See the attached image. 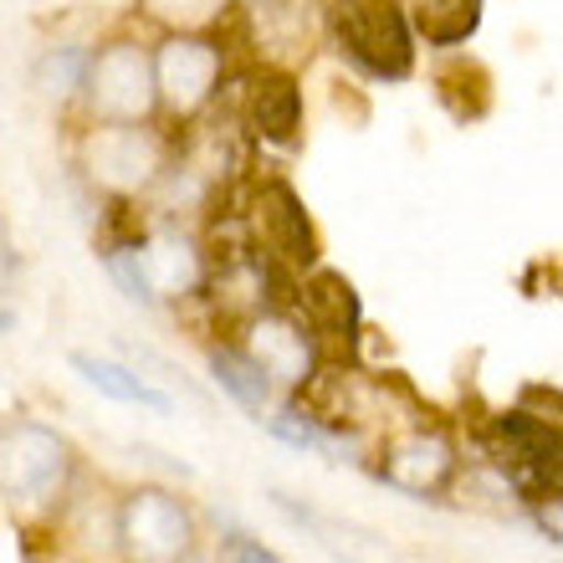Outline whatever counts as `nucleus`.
Wrapping results in <instances>:
<instances>
[{
  "mask_svg": "<svg viewBox=\"0 0 563 563\" xmlns=\"http://www.w3.org/2000/svg\"><path fill=\"white\" fill-rule=\"evenodd\" d=\"M103 267H108V277L123 287L129 302H139V308H159V297H154V287H148L144 267H139V241L134 246H103Z\"/></svg>",
  "mask_w": 563,
  "mask_h": 563,
  "instance_id": "obj_22",
  "label": "nucleus"
},
{
  "mask_svg": "<svg viewBox=\"0 0 563 563\" xmlns=\"http://www.w3.org/2000/svg\"><path fill=\"white\" fill-rule=\"evenodd\" d=\"M292 312L302 318V328L312 333L318 354L339 349V354L354 358L358 333H364V302H358L354 282L333 267H308L297 277L292 292Z\"/></svg>",
  "mask_w": 563,
  "mask_h": 563,
  "instance_id": "obj_9",
  "label": "nucleus"
},
{
  "mask_svg": "<svg viewBox=\"0 0 563 563\" xmlns=\"http://www.w3.org/2000/svg\"><path fill=\"white\" fill-rule=\"evenodd\" d=\"M77 482V451L42 420H0V503L26 518H57Z\"/></svg>",
  "mask_w": 563,
  "mask_h": 563,
  "instance_id": "obj_1",
  "label": "nucleus"
},
{
  "mask_svg": "<svg viewBox=\"0 0 563 563\" xmlns=\"http://www.w3.org/2000/svg\"><path fill=\"white\" fill-rule=\"evenodd\" d=\"M272 507H277L287 522H297L318 549L333 553L339 563H400V549H395L379 528H369V522L318 512V507H308V503H292L287 492H272Z\"/></svg>",
  "mask_w": 563,
  "mask_h": 563,
  "instance_id": "obj_14",
  "label": "nucleus"
},
{
  "mask_svg": "<svg viewBox=\"0 0 563 563\" xmlns=\"http://www.w3.org/2000/svg\"><path fill=\"white\" fill-rule=\"evenodd\" d=\"M236 119L252 139L272 148H292L302 139V82L282 67H252L241 82Z\"/></svg>",
  "mask_w": 563,
  "mask_h": 563,
  "instance_id": "obj_12",
  "label": "nucleus"
},
{
  "mask_svg": "<svg viewBox=\"0 0 563 563\" xmlns=\"http://www.w3.org/2000/svg\"><path fill=\"white\" fill-rule=\"evenodd\" d=\"M241 221L252 231V246L262 262L272 267H287V272H302L318 267V225H312L302 195L287 185V179H256L246 206H241Z\"/></svg>",
  "mask_w": 563,
  "mask_h": 563,
  "instance_id": "obj_7",
  "label": "nucleus"
},
{
  "mask_svg": "<svg viewBox=\"0 0 563 563\" xmlns=\"http://www.w3.org/2000/svg\"><path fill=\"white\" fill-rule=\"evenodd\" d=\"M73 369L82 374L98 395H108V400H119V405H144V410H154V416H169V410H175V400H169L164 389H154L144 374L129 369V364H119V358L73 354Z\"/></svg>",
  "mask_w": 563,
  "mask_h": 563,
  "instance_id": "obj_18",
  "label": "nucleus"
},
{
  "mask_svg": "<svg viewBox=\"0 0 563 563\" xmlns=\"http://www.w3.org/2000/svg\"><path fill=\"white\" fill-rule=\"evenodd\" d=\"M246 31L256 46V67L297 73L323 42V5L318 0H252Z\"/></svg>",
  "mask_w": 563,
  "mask_h": 563,
  "instance_id": "obj_10",
  "label": "nucleus"
},
{
  "mask_svg": "<svg viewBox=\"0 0 563 563\" xmlns=\"http://www.w3.org/2000/svg\"><path fill=\"white\" fill-rule=\"evenodd\" d=\"M262 420H267V430L277 435V441L297 445V451H333V445H339L323 426H318V420L308 416V410H302V405L292 400V395H287V405H282V410H267Z\"/></svg>",
  "mask_w": 563,
  "mask_h": 563,
  "instance_id": "obj_21",
  "label": "nucleus"
},
{
  "mask_svg": "<svg viewBox=\"0 0 563 563\" xmlns=\"http://www.w3.org/2000/svg\"><path fill=\"white\" fill-rule=\"evenodd\" d=\"M461 472V456H456V441L435 426H410V430H395L385 445H379V461H374V476L385 487L405 492V497H441L451 492Z\"/></svg>",
  "mask_w": 563,
  "mask_h": 563,
  "instance_id": "obj_8",
  "label": "nucleus"
},
{
  "mask_svg": "<svg viewBox=\"0 0 563 563\" xmlns=\"http://www.w3.org/2000/svg\"><path fill=\"white\" fill-rule=\"evenodd\" d=\"M139 267H144L148 287L159 302H185V297L206 292L210 287V262H206V246L179 231V225H159L139 241Z\"/></svg>",
  "mask_w": 563,
  "mask_h": 563,
  "instance_id": "obj_13",
  "label": "nucleus"
},
{
  "mask_svg": "<svg viewBox=\"0 0 563 563\" xmlns=\"http://www.w3.org/2000/svg\"><path fill=\"white\" fill-rule=\"evenodd\" d=\"M82 67H88V46H52L42 57V67H36V88H42L46 98L67 103V98H77V88H82Z\"/></svg>",
  "mask_w": 563,
  "mask_h": 563,
  "instance_id": "obj_20",
  "label": "nucleus"
},
{
  "mask_svg": "<svg viewBox=\"0 0 563 563\" xmlns=\"http://www.w3.org/2000/svg\"><path fill=\"white\" fill-rule=\"evenodd\" d=\"M77 103H82L88 123H154L159 119V98H154L148 46L139 36H113V42L92 46Z\"/></svg>",
  "mask_w": 563,
  "mask_h": 563,
  "instance_id": "obj_5",
  "label": "nucleus"
},
{
  "mask_svg": "<svg viewBox=\"0 0 563 563\" xmlns=\"http://www.w3.org/2000/svg\"><path fill=\"white\" fill-rule=\"evenodd\" d=\"M323 36L339 46V57L374 82H405L416 73V31L405 15V0H328Z\"/></svg>",
  "mask_w": 563,
  "mask_h": 563,
  "instance_id": "obj_2",
  "label": "nucleus"
},
{
  "mask_svg": "<svg viewBox=\"0 0 563 563\" xmlns=\"http://www.w3.org/2000/svg\"><path fill=\"white\" fill-rule=\"evenodd\" d=\"M435 92L451 119L476 123L492 113V73L476 57H461V52H445V62L435 67Z\"/></svg>",
  "mask_w": 563,
  "mask_h": 563,
  "instance_id": "obj_17",
  "label": "nucleus"
},
{
  "mask_svg": "<svg viewBox=\"0 0 563 563\" xmlns=\"http://www.w3.org/2000/svg\"><path fill=\"white\" fill-rule=\"evenodd\" d=\"M113 538L119 563H185L200 553V518L169 487H129L119 492Z\"/></svg>",
  "mask_w": 563,
  "mask_h": 563,
  "instance_id": "obj_6",
  "label": "nucleus"
},
{
  "mask_svg": "<svg viewBox=\"0 0 563 563\" xmlns=\"http://www.w3.org/2000/svg\"><path fill=\"white\" fill-rule=\"evenodd\" d=\"M210 379L241 405V410H252V420H262L277 400V389L262 369H256V358L241 349V343H210Z\"/></svg>",
  "mask_w": 563,
  "mask_h": 563,
  "instance_id": "obj_16",
  "label": "nucleus"
},
{
  "mask_svg": "<svg viewBox=\"0 0 563 563\" xmlns=\"http://www.w3.org/2000/svg\"><path fill=\"white\" fill-rule=\"evenodd\" d=\"M241 5L236 0H139V15L148 26L169 31H221Z\"/></svg>",
  "mask_w": 563,
  "mask_h": 563,
  "instance_id": "obj_19",
  "label": "nucleus"
},
{
  "mask_svg": "<svg viewBox=\"0 0 563 563\" xmlns=\"http://www.w3.org/2000/svg\"><path fill=\"white\" fill-rule=\"evenodd\" d=\"M175 139L154 123H88L77 139V169L103 200H144L159 185Z\"/></svg>",
  "mask_w": 563,
  "mask_h": 563,
  "instance_id": "obj_3",
  "label": "nucleus"
},
{
  "mask_svg": "<svg viewBox=\"0 0 563 563\" xmlns=\"http://www.w3.org/2000/svg\"><path fill=\"white\" fill-rule=\"evenodd\" d=\"M236 5H241V0H236ZM246 5H252V0H246Z\"/></svg>",
  "mask_w": 563,
  "mask_h": 563,
  "instance_id": "obj_25",
  "label": "nucleus"
},
{
  "mask_svg": "<svg viewBox=\"0 0 563 563\" xmlns=\"http://www.w3.org/2000/svg\"><path fill=\"white\" fill-rule=\"evenodd\" d=\"M11 328H15V312H11V308H0V333H11Z\"/></svg>",
  "mask_w": 563,
  "mask_h": 563,
  "instance_id": "obj_24",
  "label": "nucleus"
},
{
  "mask_svg": "<svg viewBox=\"0 0 563 563\" xmlns=\"http://www.w3.org/2000/svg\"><path fill=\"white\" fill-rule=\"evenodd\" d=\"M216 563H282L277 553L262 543V538H252V533H225L221 543H216Z\"/></svg>",
  "mask_w": 563,
  "mask_h": 563,
  "instance_id": "obj_23",
  "label": "nucleus"
},
{
  "mask_svg": "<svg viewBox=\"0 0 563 563\" xmlns=\"http://www.w3.org/2000/svg\"><path fill=\"white\" fill-rule=\"evenodd\" d=\"M405 15H410L416 42L435 46V52H456L482 26V0H410Z\"/></svg>",
  "mask_w": 563,
  "mask_h": 563,
  "instance_id": "obj_15",
  "label": "nucleus"
},
{
  "mask_svg": "<svg viewBox=\"0 0 563 563\" xmlns=\"http://www.w3.org/2000/svg\"><path fill=\"white\" fill-rule=\"evenodd\" d=\"M154 57V98L169 129L206 119L225 88V42L216 31H169L148 46Z\"/></svg>",
  "mask_w": 563,
  "mask_h": 563,
  "instance_id": "obj_4",
  "label": "nucleus"
},
{
  "mask_svg": "<svg viewBox=\"0 0 563 563\" xmlns=\"http://www.w3.org/2000/svg\"><path fill=\"white\" fill-rule=\"evenodd\" d=\"M241 349L256 358V369L272 379V389H282V395H292L302 379H308L312 369H318V343H312V333L302 328V318L297 312H282V308H262L246 318V328H241Z\"/></svg>",
  "mask_w": 563,
  "mask_h": 563,
  "instance_id": "obj_11",
  "label": "nucleus"
}]
</instances>
